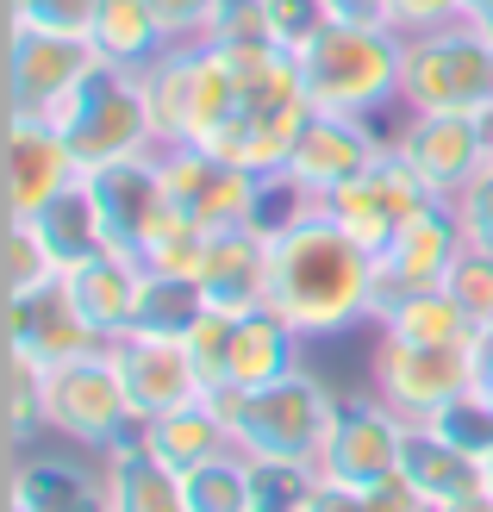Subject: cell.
<instances>
[{
    "instance_id": "obj_25",
    "label": "cell",
    "mask_w": 493,
    "mask_h": 512,
    "mask_svg": "<svg viewBox=\"0 0 493 512\" xmlns=\"http://www.w3.org/2000/svg\"><path fill=\"white\" fill-rule=\"evenodd\" d=\"M400 469L412 475V488H419L431 506H444V500H462V494L487 488V463H481V456H469V450L450 444V438H437L431 425H412V438H406V463H400Z\"/></svg>"
},
{
    "instance_id": "obj_20",
    "label": "cell",
    "mask_w": 493,
    "mask_h": 512,
    "mask_svg": "<svg viewBox=\"0 0 493 512\" xmlns=\"http://www.w3.org/2000/svg\"><path fill=\"white\" fill-rule=\"evenodd\" d=\"M7 350H25V356H38L44 369H57L69 356L100 350V338L88 331V319L75 313L63 281H50V288L25 294V300H7Z\"/></svg>"
},
{
    "instance_id": "obj_31",
    "label": "cell",
    "mask_w": 493,
    "mask_h": 512,
    "mask_svg": "<svg viewBox=\"0 0 493 512\" xmlns=\"http://www.w3.org/2000/svg\"><path fill=\"white\" fill-rule=\"evenodd\" d=\"M50 369L25 350H7V444L13 456L32 450L38 438H50V394H44Z\"/></svg>"
},
{
    "instance_id": "obj_10",
    "label": "cell",
    "mask_w": 493,
    "mask_h": 512,
    "mask_svg": "<svg viewBox=\"0 0 493 512\" xmlns=\"http://www.w3.org/2000/svg\"><path fill=\"white\" fill-rule=\"evenodd\" d=\"M462 250H469V238H462L450 200H431L425 213H412L400 232L375 250V319H381L394 300H406V294L444 288Z\"/></svg>"
},
{
    "instance_id": "obj_44",
    "label": "cell",
    "mask_w": 493,
    "mask_h": 512,
    "mask_svg": "<svg viewBox=\"0 0 493 512\" xmlns=\"http://www.w3.org/2000/svg\"><path fill=\"white\" fill-rule=\"evenodd\" d=\"M319 13L331 25H375V32H394V7H387V0H319Z\"/></svg>"
},
{
    "instance_id": "obj_46",
    "label": "cell",
    "mask_w": 493,
    "mask_h": 512,
    "mask_svg": "<svg viewBox=\"0 0 493 512\" xmlns=\"http://www.w3.org/2000/svg\"><path fill=\"white\" fill-rule=\"evenodd\" d=\"M469 375H475V394L493 400V325L475 331V344H469Z\"/></svg>"
},
{
    "instance_id": "obj_35",
    "label": "cell",
    "mask_w": 493,
    "mask_h": 512,
    "mask_svg": "<svg viewBox=\"0 0 493 512\" xmlns=\"http://www.w3.org/2000/svg\"><path fill=\"white\" fill-rule=\"evenodd\" d=\"M7 300H25V294H38L50 288V281H63V263H57V250L44 244V232L32 219H7Z\"/></svg>"
},
{
    "instance_id": "obj_28",
    "label": "cell",
    "mask_w": 493,
    "mask_h": 512,
    "mask_svg": "<svg viewBox=\"0 0 493 512\" xmlns=\"http://www.w3.org/2000/svg\"><path fill=\"white\" fill-rule=\"evenodd\" d=\"M194 50L200 44H169L163 57H150L144 75V100H150V125L157 144H181L188 138V94H194Z\"/></svg>"
},
{
    "instance_id": "obj_38",
    "label": "cell",
    "mask_w": 493,
    "mask_h": 512,
    "mask_svg": "<svg viewBox=\"0 0 493 512\" xmlns=\"http://www.w3.org/2000/svg\"><path fill=\"white\" fill-rule=\"evenodd\" d=\"M444 294L475 319V331H487L493 325V256L487 250H462L450 281H444Z\"/></svg>"
},
{
    "instance_id": "obj_7",
    "label": "cell",
    "mask_w": 493,
    "mask_h": 512,
    "mask_svg": "<svg viewBox=\"0 0 493 512\" xmlns=\"http://www.w3.org/2000/svg\"><path fill=\"white\" fill-rule=\"evenodd\" d=\"M107 63L94 38L44 32L32 19H7V113L50 119L63 100Z\"/></svg>"
},
{
    "instance_id": "obj_4",
    "label": "cell",
    "mask_w": 493,
    "mask_h": 512,
    "mask_svg": "<svg viewBox=\"0 0 493 512\" xmlns=\"http://www.w3.org/2000/svg\"><path fill=\"white\" fill-rule=\"evenodd\" d=\"M400 113H493V19L400 38Z\"/></svg>"
},
{
    "instance_id": "obj_1",
    "label": "cell",
    "mask_w": 493,
    "mask_h": 512,
    "mask_svg": "<svg viewBox=\"0 0 493 512\" xmlns=\"http://www.w3.org/2000/svg\"><path fill=\"white\" fill-rule=\"evenodd\" d=\"M269 306L300 338H337L350 325H375V256L350 232L306 207L275 232Z\"/></svg>"
},
{
    "instance_id": "obj_16",
    "label": "cell",
    "mask_w": 493,
    "mask_h": 512,
    "mask_svg": "<svg viewBox=\"0 0 493 512\" xmlns=\"http://www.w3.org/2000/svg\"><path fill=\"white\" fill-rule=\"evenodd\" d=\"M75 182H82V163L57 125L7 113V219H38Z\"/></svg>"
},
{
    "instance_id": "obj_15",
    "label": "cell",
    "mask_w": 493,
    "mask_h": 512,
    "mask_svg": "<svg viewBox=\"0 0 493 512\" xmlns=\"http://www.w3.org/2000/svg\"><path fill=\"white\" fill-rule=\"evenodd\" d=\"M107 350H113V369L125 381V400H132L138 425L181 413V406H194V400H213L181 338H163V331H119Z\"/></svg>"
},
{
    "instance_id": "obj_40",
    "label": "cell",
    "mask_w": 493,
    "mask_h": 512,
    "mask_svg": "<svg viewBox=\"0 0 493 512\" xmlns=\"http://www.w3.org/2000/svg\"><path fill=\"white\" fill-rule=\"evenodd\" d=\"M450 207H456V225H462V238H469V250L493 256V163L450 200Z\"/></svg>"
},
{
    "instance_id": "obj_34",
    "label": "cell",
    "mask_w": 493,
    "mask_h": 512,
    "mask_svg": "<svg viewBox=\"0 0 493 512\" xmlns=\"http://www.w3.org/2000/svg\"><path fill=\"white\" fill-rule=\"evenodd\" d=\"M181 488H188V512H250V456L225 450L194 475H181Z\"/></svg>"
},
{
    "instance_id": "obj_23",
    "label": "cell",
    "mask_w": 493,
    "mask_h": 512,
    "mask_svg": "<svg viewBox=\"0 0 493 512\" xmlns=\"http://www.w3.org/2000/svg\"><path fill=\"white\" fill-rule=\"evenodd\" d=\"M300 369V331L263 306V313H244L231 319V350H225V394H244V388H269V381L294 375Z\"/></svg>"
},
{
    "instance_id": "obj_42",
    "label": "cell",
    "mask_w": 493,
    "mask_h": 512,
    "mask_svg": "<svg viewBox=\"0 0 493 512\" xmlns=\"http://www.w3.org/2000/svg\"><path fill=\"white\" fill-rule=\"evenodd\" d=\"M394 7V32L400 38H419V32H437V25H456L475 13V0H387Z\"/></svg>"
},
{
    "instance_id": "obj_36",
    "label": "cell",
    "mask_w": 493,
    "mask_h": 512,
    "mask_svg": "<svg viewBox=\"0 0 493 512\" xmlns=\"http://www.w3.org/2000/svg\"><path fill=\"white\" fill-rule=\"evenodd\" d=\"M206 44H219V50L281 44V32H275V13H269V0H225V7L213 13V25H206Z\"/></svg>"
},
{
    "instance_id": "obj_30",
    "label": "cell",
    "mask_w": 493,
    "mask_h": 512,
    "mask_svg": "<svg viewBox=\"0 0 493 512\" xmlns=\"http://www.w3.org/2000/svg\"><path fill=\"white\" fill-rule=\"evenodd\" d=\"M206 244H213V232H206L200 219H188L181 207H163L157 219H150V232L138 238V263L150 275H181L194 281L200 263H206Z\"/></svg>"
},
{
    "instance_id": "obj_27",
    "label": "cell",
    "mask_w": 493,
    "mask_h": 512,
    "mask_svg": "<svg viewBox=\"0 0 493 512\" xmlns=\"http://www.w3.org/2000/svg\"><path fill=\"white\" fill-rule=\"evenodd\" d=\"M88 38L100 44V57L119 63V69H144L150 57H163V50H169V32L157 25L150 0H100Z\"/></svg>"
},
{
    "instance_id": "obj_37",
    "label": "cell",
    "mask_w": 493,
    "mask_h": 512,
    "mask_svg": "<svg viewBox=\"0 0 493 512\" xmlns=\"http://www.w3.org/2000/svg\"><path fill=\"white\" fill-rule=\"evenodd\" d=\"M431 431H437V438H450V444H462L469 456H481V463H487V456H493V400L469 388L462 400H450L444 413L431 419Z\"/></svg>"
},
{
    "instance_id": "obj_17",
    "label": "cell",
    "mask_w": 493,
    "mask_h": 512,
    "mask_svg": "<svg viewBox=\"0 0 493 512\" xmlns=\"http://www.w3.org/2000/svg\"><path fill=\"white\" fill-rule=\"evenodd\" d=\"M269 269H275V232L263 225H231V232H213L200 263V300L225 319L263 313L269 306Z\"/></svg>"
},
{
    "instance_id": "obj_51",
    "label": "cell",
    "mask_w": 493,
    "mask_h": 512,
    "mask_svg": "<svg viewBox=\"0 0 493 512\" xmlns=\"http://www.w3.org/2000/svg\"><path fill=\"white\" fill-rule=\"evenodd\" d=\"M7 512H32V506H19V500H7Z\"/></svg>"
},
{
    "instance_id": "obj_19",
    "label": "cell",
    "mask_w": 493,
    "mask_h": 512,
    "mask_svg": "<svg viewBox=\"0 0 493 512\" xmlns=\"http://www.w3.org/2000/svg\"><path fill=\"white\" fill-rule=\"evenodd\" d=\"M138 288H144V263L125 250H94L75 269H63V294L75 300V313L88 319L100 344H113L119 331L138 325Z\"/></svg>"
},
{
    "instance_id": "obj_3",
    "label": "cell",
    "mask_w": 493,
    "mask_h": 512,
    "mask_svg": "<svg viewBox=\"0 0 493 512\" xmlns=\"http://www.w3.org/2000/svg\"><path fill=\"white\" fill-rule=\"evenodd\" d=\"M219 413L231 425V444L244 456H263V463H306L319 469V456L337 431V400L313 369H294L269 381V388H244V394H213Z\"/></svg>"
},
{
    "instance_id": "obj_26",
    "label": "cell",
    "mask_w": 493,
    "mask_h": 512,
    "mask_svg": "<svg viewBox=\"0 0 493 512\" xmlns=\"http://www.w3.org/2000/svg\"><path fill=\"white\" fill-rule=\"evenodd\" d=\"M375 331H381V338H400V344H431V350H469L475 344V319L462 313L444 288H425V294L394 300L375 319Z\"/></svg>"
},
{
    "instance_id": "obj_33",
    "label": "cell",
    "mask_w": 493,
    "mask_h": 512,
    "mask_svg": "<svg viewBox=\"0 0 493 512\" xmlns=\"http://www.w3.org/2000/svg\"><path fill=\"white\" fill-rule=\"evenodd\" d=\"M325 475L306 463H263L250 456V512H313Z\"/></svg>"
},
{
    "instance_id": "obj_12",
    "label": "cell",
    "mask_w": 493,
    "mask_h": 512,
    "mask_svg": "<svg viewBox=\"0 0 493 512\" xmlns=\"http://www.w3.org/2000/svg\"><path fill=\"white\" fill-rule=\"evenodd\" d=\"M406 438H412V425H406L387 400H375V394L344 400L337 431H331V444H325V456H319V475L331 481V488L369 494V488H381L387 475H400Z\"/></svg>"
},
{
    "instance_id": "obj_21",
    "label": "cell",
    "mask_w": 493,
    "mask_h": 512,
    "mask_svg": "<svg viewBox=\"0 0 493 512\" xmlns=\"http://www.w3.org/2000/svg\"><path fill=\"white\" fill-rule=\"evenodd\" d=\"M100 512H188L181 475L144 444V431L100 456Z\"/></svg>"
},
{
    "instance_id": "obj_9",
    "label": "cell",
    "mask_w": 493,
    "mask_h": 512,
    "mask_svg": "<svg viewBox=\"0 0 493 512\" xmlns=\"http://www.w3.org/2000/svg\"><path fill=\"white\" fill-rule=\"evenodd\" d=\"M387 150H394L437 200H456L493 163L487 119H475V113H406L400 132L387 138Z\"/></svg>"
},
{
    "instance_id": "obj_8",
    "label": "cell",
    "mask_w": 493,
    "mask_h": 512,
    "mask_svg": "<svg viewBox=\"0 0 493 512\" xmlns=\"http://www.w3.org/2000/svg\"><path fill=\"white\" fill-rule=\"evenodd\" d=\"M475 388L469 375V350H431V344H400L375 331L369 350V394L387 400L406 425H431L450 400Z\"/></svg>"
},
{
    "instance_id": "obj_14",
    "label": "cell",
    "mask_w": 493,
    "mask_h": 512,
    "mask_svg": "<svg viewBox=\"0 0 493 512\" xmlns=\"http://www.w3.org/2000/svg\"><path fill=\"white\" fill-rule=\"evenodd\" d=\"M381 150H387V138L369 119H356V113H306L281 175H288L306 200H325L337 188H350L362 169H375Z\"/></svg>"
},
{
    "instance_id": "obj_18",
    "label": "cell",
    "mask_w": 493,
    "mask_h": 512,
    "mask_svg": "<svg viewBox=\"0 0 493 512\" xmlns=\"http://www.w3.org/2000/svg\"><path fill=\"white\" fill-rule=\"evenodd\" d=\"M88 188H94L100 225H107V250L138 256V238L150 232V219L169 207V188H163V163H157V150H150V157L107 163V169H88Z\"/></svg>"
},
{
    "instance_id": "obj_11",
    "label": "cell",
    "mask_w": 493,
    "mask_h": 512,
    "mask_svg": "<svg viewBox=\"0 0 493 512\" xmlns=\"http://www.w3.org/2000/svg\"><path fill=\"white\" fill-rule=\"evenodd\" d=\"M163 188L169 207H181L188 219H200L206 232H231V225H256V200H263V175H250L238 163L213 157L200 144H163Z\"/></svg>"
},
{
    "instance_id": "obj_43",
    "label": "cell",
    "mask_w": 493,
    "mask_h": 512,
    "mask_svg": "<svg viewBox=\"0 0 493 512\" xmlns=\"http://www.w3.org/2000/svg\"><path fill=\"white\" fill-rule=\"evenodd\" d=\"M94 7H100V0H32L19 19L44 25V32H75V38H88V32H94Z\"/></svg>"
},
{
    "instance_id": "obj_13",
    "label": "cell",
    "mask_w": 493,
    "mask_h": 512,
    "mask_svg": "<svg viewBox=\"0 0 493 512\" xmlns=\"http://www.w3.org/2000/svg\"><path fill=\"white\" fill-rule=\"evenodd\" d=\"M431 200H437V194L419 182V175H412V169L394 157V150H381V163H375V169H362L350 188L325 194V200H319V213L337 225V232H350L362 250L375 256V250L394 238L412 213H425Z\"/></svg>"
},
{
    "instance_id": "obj_50",
    "label": "cell",
    "mask_w": 493,
    "mask_h": 512,
    "mask_svg": "<svg viewBox=\"0 0 493 512\" xmlns=\"http://www.w3.org/2000/svg\"><path fill=\"white\" fill-rule=\"evenodd\" d=\"M487 494H493V456H487Z\"/></svg>"
},
{
    "instance_id": "obj_45",
    "label": "cell",
    "mask_w": 493,
    "mask_h": 512,
    "mask_svg": "<svg viewBox=\"0 0 493 512\" xmlns=\"http://www.w3.org/2000/svg\"><path fill=\"white\" fill-rule=\"evenodd\" d=\"M369 500H375V512H431V500L412 488V475L400 469V475H387L381 488H369Z\"/></svg>"
},
{
    "instance_id": "obj_22",
    "label": "cell",
    "mask_w": 493,
    "mask_h": 512,
    "mask_svg": "<svg viewBox=\"0 0 493 512\" xmlns=\"http://www.w3.org/2000/svg\"><path fill=\"white\" fill-rule=\"evenodd\" d=\"M7 500L32 512H100V456L82 463V456L63 450H19L7 475Z\"/></svg>"
},
{
    "instance_id": "obj_2",
    "label": "cell",
    "mask_w": 493,
    "mask_h": 512,
    "mask_svg": "<svg viewBox=\"0 0 493 512\" xmlns=\"http://www.w3.org/2000/svg\"><path fill=\"white\" fill-rule=\"evenodd\" d=\"M294 69H300L313 113L375 119L381 107H400V32L325 19L294 44Z\"/></svg>"
},
{
    "instance_id": "obj_39",
    "label": "cell",
    "mask_w": 493,
    "mask_h": 512,
    "mask_svg": "<svg viewBox=\"0 0 493 512\" xmlns=\"http://www.w3.org/2000/svg\"><path fill=\"white\" fill-rule=\"evenodd\" d=\"M181 344H188L194 369H200V381H206V394H225V350H231V319L206 306V313L194 319V331H188Z\"/></svg>"
},
{
    "instance_id": "obj_5",
    "label": "cell",
    "mask_w": 493,
    "mask_h": 512,
    "mask_svg": "<svg viewBox=\"0 0 493 512\" xmlns=\"http://www.w3.org/2000/svg\"><path fill=\"white\" fill-rule=\"evenodd\" d=\"M50 125L69 138L75 163L88 169H107V163H125V157H150L157 144V125H150V100H144V75L138 69H119V63H100L82 88H75Z\"/></svg>"
},
{
    "instance_id": "obj_49",
    "label": "cell",
    "mask_w": 493,
    "mask_h": 512,
    "mask_svg": "<svg viewBox=\"0 0 493 512\" xmlns=\"http://www.w3.org/2000/svg\"><path fill=\"white\" fill-rule=\"evenodd\" d=\"M25 7H32V0H7V19H19Z\"/></svg>"
},
{
    "instance_id": "obj_48",
    "label": "cell",
    "mask_w": 493,
    "mask_h": 512,
    "mask_svg": "<svg viewBox=\"0 0 493 512\" xmlns=\"http://www.w3.org/2000/svg\"><path fill=\"white\" fill-rule=\"evenodd\" d=\"M431 512H493V494H487V488H475V494L444 500V506H431Z\"/></svg>"
},
{
    "instance_id": "obj_47",
    "label": "cell",
    "mask_w": 493,
    "mask_h": 512,
    "mask_svg": "<svg viewBox=\"0 0 493 512\" xmlns=\"http://www.w3.org/2000/svg\"><path fill=\"white\" fill-rule=\"evenodd\" d=\"M313 512H375V500H369V494H356V488H331V481H325Z\"/></svg>"
},
{
    "instance_id": "obj_41",
    "label": "cell",
    "mask_w": 493,
    "mask_h": 512,
    "mask_svg": "<svg viewBox=\"0 0 493 512\" xmlns=\"http://www.w3.org/2000/svg\"><path fill=\"white\" fill-rule=\"evenodd\" d=\"M219 7L225 0H150V13L169 32V44H206V25H213Z\"/></svg>"
},
{
    "instance_id": "obj_29",
    "label": "cell",
    "mask_w": 493,
    "mask_h": 512,
    "mask_svg": "<svg viewBox=\"0 0 493 512\" xmlns=\"http://www.w3.org/2000/svg\"><path fill=\"white\" fill-rule=\"evenodd\" d=\"M32 225L44 232V244L57 250V263H63V269H75V263H82V256H94V250H107V225H100V207H94L88 175H82L75 188H63Z\"/></svg>"
},
{
    "instance_id": "obj_24",
    "label": "cell",
    "mask_w": 493,
    "mask_h": 512,
    "mask_svg": "<svg viewBox=\"0 0 493 512\" xmlns=\"http://www.w3.org/2000/svg\"><path fill=\"white\" fill-rule=\"evenodd\" d=\"M144 444L157 450L175 475H194L200 463H213V456L238 450V444H231L225 413H219V400H194V406H181V413L150 419V425H144Z\"/></svg>"
},
{
    "instance_id": "obj_6",
    "label": "cell",
    "mask_w": 493,
    "mask_h": 512,
    "mask_svg": "<svg viewBox=\"0 0 493 512\" xmlns=\"http://www.w3.org/2000/svg\"><path fill=\"white\" fill-rule=\"evenodd\" d=\"M44 394H50V438H63L82 456H107L113 444L132 438V431H144L138 413H132V400H125V381L113 369L107 344L57 363L50 381H44Z\"/></svg>"
},
{
    "instance_id": "obj_32",
    "label": "cell",
    "mask_w": 493,
    "mask_h": 512,
    "mask_svg": "<svg viewBox=\"0 0 493 512\" xmlns=\"http://www.w3.org/2000/svg\"><path fill=\"white\" fill-rule=\"evenodd\" d=\"M200 313H206L200 281L150 275V269H144V288H138V325H132V331H163V338H188Z\"/></svg>"
}]
</instances>
